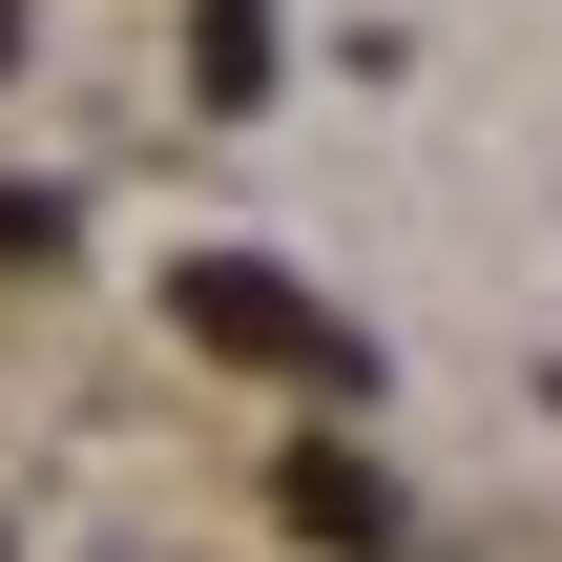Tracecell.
Listing matches in <instances>:
<instances>
[{"label": "cell", "instance_id": "1", "mask_svg": "<svg viewBox=\"0 0 562 562\" xmlns=\"http://www.w3.org/2000/svg\"><path fill=\"white\" fill-rule=\"evenodd\" d=\"M167 313H188L209 355H250V375H334V355H355V334H334L313 292H271L250 250H209V271H167Z\"/></svg>", "mask_w": 562, "mask_h": 562}]
</instances>
